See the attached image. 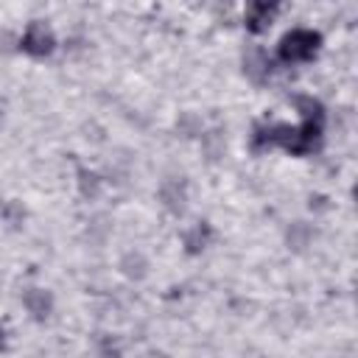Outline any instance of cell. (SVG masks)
Returning a JSON list of instances; mask_svg holds the SVG:
<instances>
[{"label": "cell", "mask_w": 358, "mask_h": 358, "mask_svg": "<svg viewBox=\"0 0 358 358\" xmlns=\"http://www.w3.org/2000/svg\"><path fill=\"white\" fill-rule=\"evenodd\" d=\"M20 45H22V50H25L28 56H34V59H48V56L56 50V34L50 31L48 22L34 20V22H28V28H25Z\"/></svg>", "instance_id": "obj_4"}, {"label": "cell", "mask_w": 358, "mask_h": 358, "mask_svg": "<svg viewBox=\"0 0 358 358\" xmlns=\"http://www.w3.org/2000/svg\"><path fill=\"white\" fill-rule=\"evenodd\" d=\"M0 350H6V330L0 327Z\"/></svg>", "instance_id": "obj_12"}, {"label": "cell", "mask_w": 358, "mask_h": 358, "mask_svg": "<svg viewBox=\"0 0 358 358\" xmlns=\"http://www.w3.org/2000/svg\"><path fill=\"white\" fill-rule=\"evenodd\" d=\"M322 50V34L313 28H294L277 45V59L282 64H302L313 62Z\"/></svg>", "instance_id": "obj_1"}, {"label": "cell", "mask_w": 358, "mask_h": 358, "mask_svg": "<svg viewBox=\"0 0 358 358\" xmlns=\"http://www.w3.org/2000/svg\"><path fill=\"white\" fill-rule=\"evenodd\" d=\"M243 76L252 84H266L271 76V56L263 48H246L243 50Z\"/></svg>", "instance_id": "obj_6"}, {"label": "cell", "mask_w": 358, "mask_h": 358, "mask_svg": "<svg viewBox=\"0 0 358 358\" xmlns=\"http://www.w3.org/2000/svg\"><path fill=\"white\" fill-rule=\"evenodd\" d=\"M159 196H162V201H165V207H168L171 213H182V210H185V199H187V193H185V182L168 179V182L162 185Z\"/></svg>", "instance_id": "obj_9"}, {"label": "cell", "mask_w": 358, "mask_h": 358, "mask_svg": "<svg viewBox=\"0 0 358 358\" xmlns=\"http://www.w3.org/2000/svg\"><path fill=\"white\" fill-rule=\"evenodd\" d=\"M324 143V120H310V117H302L299 126H291V134L282 145L285 154L291 157H308V154H316Z\"/></svg>", "instance_id": "obj_2"}, {"label": "cell", "mask_w": 358, "mask_h": 358, "mask_svg": "<svg viewBox=\"0 0 358 358\" xmlns=\"http://www.w3.org/2000/svg\"><path fill=\"white\" fill-rule=\"evenodd\" d=\"M22 305H25V310H28L36 322H45V319L50 316V310H53V296H50V291H45V288H25Z\"/></svg>", "instance_id": "obj_7"}, {"label": "cell", "mask_w": 358, "mask_h": 358, "mask_svg": "<svg viewBox=\"0 0 358 358\" xmlns=\"http://www.w3.org/2000/svg\"><path fill=\"white\" fill-rule=\"evenodd\" d=\"M291 103L296 106V112L302 117H310V120H324V103L313 95H294Z\"/></svg>", "instance_id": "obj_10"}, {"label": "cell", "mask_w": 358, "mask_h": 358, "mask_svg": "<svg viewBox=\"0 0 358 358\" xmlns=\"http://www.w3.org/2000/svg\"><path fill=\"white\" fill-rule=\"evenodd\" d=\"M78 182H81L84 196H95V190H98V176L95 173H90L87 168H78Z\"/></svg>", "instance_id": "obj_11"}, {"label": "cell", "mask_w": 358, "mask_h": 358, "mask_svg": "<svg viewBox=\"0 0 358 358\" xmlns=\"http://www.w3.org/2000/svg\"><path fill=\"white\" fill-rule=\"evenodd\" d=\"M285 0H246L243 6V25L249 34L260 36L271 28V22L277 20L280 8H282Z\"/></svg>", "instance_id": "obj_3"}, {"label": "cell", "mask_w": 358, "mask_h": 358, "mask_svg": "<svg viewBox=\"0 0 358 358\" xmlns=\"http://www.w3.org/2000/svg\"><path fill=\"white\" fill-rule=\"evenodd\" d=\"M210 238H213V227H210L207 221L193 224V227L185 232V252H187V255H199V252H204L207 243H210Z\"/></svg>", "instance_id": "obj_8"}, {"label": "cell", "mask_w": 358, "mask_h": 358, "mask_svg": "<svg viewBox=\"0 0 358 358\" xmlns=\"http://www.w3.org/2000/svg\"><path fill=\"white\" fill-rule=\"evenodd\" d=\"M288 134H291V123H257L252 129L249 143L255 154H266L271 148H282Z\"/></svg>", "instance_id": "obj_5"}]
</instances>
